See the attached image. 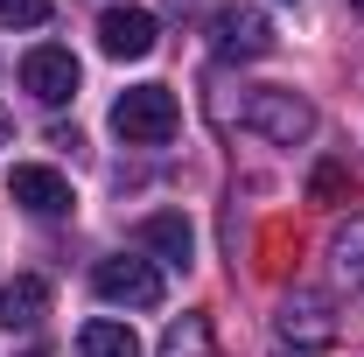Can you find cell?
Here are the masks:
<instances>
[{"mask_svg": "<svg viewBox=\"0 0 364 357\" xmlns=\"http://www.w3.org/2000/svg\"><path fill=\"white\" fill-rule=\"evenodd\" d=\"M238 119H245L252 134H267L273 147H301V140L316 134V105H309L301 91H287V85H252L245 105H238Z\"/></svg>", "mask_w": 364, "mask_h": 357, "instance_id": "6da1fadb", "label": "cell"}, {"mask_svg": "<svg viewBox=\"0 0 364 357\" xmlns=\"http://www.w3.org/2000/svg\"><path fill=\"white\" fill-rule=\"evenodd\" d=\"M176 127H182V105L168 85H134L112 105V134L127 147H161V140H176Z\"/></svg>", "mask_w": 364, "mask_h": 357, "instance_id": "7a4b0ae2", "label": "cell"}, {"mask_svg": "<svg viewBox=\"0 0 364 357\" xmlns=\"http://www.w3.org/2000/svg\"><path fill=\"white\" fill-rule=\"evenodd\" d=\"M91 294L112 302V309H161L168 287H161V267H154L147 252H134V260L119 252V260H98V267H91Z\"/></svg>", "mask_w": 364, "mask_h": 357, "instance_id": "3957f363", "label": "cell"}, {"mask_svg": "<svg viewBox=\"0 0 364 357\" xmlns=\"http://www.w3.org/2000/svg\"><path fill=\"white\" fill-rule=\"evenodd\" d=\"M77 56L70 49H56V43H36L28 56H21V91L36 98V105H70L77 98Z\"/></svg>", "mask_w": 364, "mask_h": 357, "instance_id": "277c9868", "label": "cell"}, {"mask_svg": "<svg viewBox=\"0 0 364 357\" xmlns=\"http://www.w3.org/2000/svg\"><path fill=\"white\" fill-rule=\"evenodd\" d=\"M210 49L252 63V56H267V49H273V21L259 14V7H238V0H231V7L210 14Z\"/></svg>", "mask_w": 364, "mask_h": 357, "instance_id": "5b68a950", "label": "cell"}, {"mask_svg": "<svg viewBox=\"0 0 364 357\" xmlns=\"http://www.w3.org/2000/svg\"><path fill=\"white\" fill-rule=\"evenodd\" d=\"M7 196L28 211V218H63L77 196H70V182L56 176V169H43V161H14L7 169Z\"/></svg>", "mask_w": 364, "mask_h": 357, "instance_id": "8992f818", "label": "cell"}, {"mask_svg": "<svg viewBox=\"0 0 364 357\" xmlns=\"http://www.w3.org/2000/svg\"><path fill=\"white\" fill-rule=\"evenodd\" d=\"M134 245L154 260V267H189V260H196V231H189L182 211H154V218H140Z\"/></svg>", "mask_w": 364, "mask_h": 357, "instance_id": "52a82bcc", "label": "cell"}, {"mask_svg": "<svg viewBox=\"0 0 364 357\" xmlns=\"http://www.w3.org/2000/svg\"><path fill=\"white\" fill-rule=\"evenodd\" d=\"M154 36H161V28H154V14H147V7H105V14H98V49H105V56H119V63L147 56Z\"/></svg>", "mask_w": 364, "mask_h": 357, "instance_id": "ba28073f", "label": "cell"}, {"mask_svg": "<svg viewBox=\"0 0 364 357\" xmlns=\"http://www.w3.org/2000/svg\"><path fill=\"white\" fill-rule=\"evenodd\" d=\"M49 315V280L43 273H14L0 287V329H36Z\"/></svg>", "mask_w": 364, "mask_h": 357, "instance_id": "9c48e42d", "label": "cell"}, {"mask_svg": "<svg viewBox=\"0 0 364 357\" xmlns=\"http://www.w3.org/2000/svg\"><path fill=\"white\" fill-rule=\"evenodd\" d=\"M77 357H140V336L127 329V322H85L77 329Z\"/></svg>", "mask_w": 364, "mask_h": 357, "instance_id": "30bf717a", "label": "cell"}, {"mask_svg": "<svg viewBox=\"0 0 364 357\" xmlns=\"http://www.w3.org/2000/svg\"><path fill=\"white\" fill-rule=\"evenodd\" d=\"M280 329H287V336L301 329V336H309V351H316L322 336H329V302H322V294H294V302L280 309Z\"/></svg>", "mask_w": 364, "mask_h": 357, "instance_id": "8fae6325", "label": "cell"}, {"mask_svg": "<svg viewBox=\"0 0 364 357\" xmlns=\"http://www.w3.org/2000/svg\"><path fill=\"white\" fill-rule=\"evenodd\" d=\"M329 267H336V280H350V287L364 280V218L336 224V238H329Z\"/></svg>", "mask_w": 364, "mask_h": 357, "instance_id": "7c38bea8", "label": "cell"}, {"mask_svg": "<svg viewBox=\"0 0 364 357\" xmlns=\"http://www.w3.org/2000/svg\"><path fill=\"white\" fill-rule=\"evenodd\" d=\"M203 351H210V322L203 315H182L168 329V343H161V357H203Z\"/></svg>", "mask_w": 364, "mask_h": 357, "instance_id": "4fadbf2b", "label": "cell"}, {"mask_svg": "<svg viewBox=\"0 0 364 357\" xmlns=\"http://www.w3.org/2000/svg\"><path fill=\"white\" fill-rule=\"evenodd\" d=\"M343 196H350V169L343 161H322L309 176V203H343Z\"/></svg>", "mask_w": 364, "mask_h": 357, "instance_id": "5bb4252c", "label": "cell"}, {"mask_svg": "<svg viewBox=\"0 0 364 357\" xmlns=\"http://www.w3.org/2000/svg\"><path fill=\"white\" fill-rule=\"evenodd\" d=\"M49 0H0V28H43Z\"/></svg>", "mask_w": 364, "mask_h": 357, "instance_id": "9a60e30c", "label": "cell"}, {"mask_svg": "<svg viewBox=\"0 0 364 357\" xmlns=\"http://www.w3.org/2000/svg\"><path fill=\"white\" fill-rule=\"evenodd\" d=\"M343 7H350V14H364V0H343Z\"/></svg>", "mask_w": 364, "mask_h": 357, "instance_id": "2e32d148", "label": "cell"}, {"mask_svg": "<svg viewBox=\"0 0 364 357\" xmlns=\"http://www.w3.org/2000/svg\"><path fill=\"white\" fill-rule=\"evenodd\" d=\"M21 357H49V351H21Z\"/></svg>", "mask_w": 364, "mask_h": 357, "instance_id": "e0dca14e", "label": "cell"}, {"mask_svg": "<svg viewBox=\"0 0 364 357\" xmlns=\"http://www.w3.org/2000/svg\"><path fill=\"white\" fill-rule=\"evenodd\" d=\"M294 357H309V351H294Z\"/></svg>", "mask_w": 364, "mask_h": 357, "instance_id": "ac0fdd59", "label": "cell"}]
</instances>
